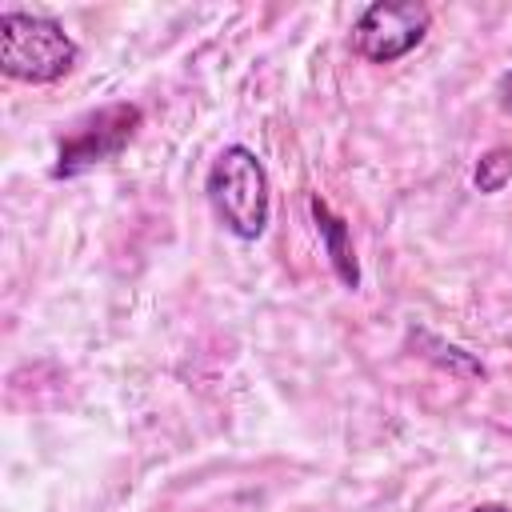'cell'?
Masks as SVG:
<instances>
[{
  "mask_svg": "<svg viewBox=\"0 0 512 512\" xmlns=\"http://www.w3.org/2000/svg\"><path fill=\"white\" fill-rule=\"evenodd\" d=\"M472 512H512V508H504V504H480V508H472Z\"/></svg>",
  "mask_w": 512,
  "mask_h": 512,
  "instance_id": "obj_8",
  "label": "cell"
},
{
  "mask_svg": "<svg viewBox=\"0 0 512 512\" xmlns=\"http://www.w3.org/2000/svg\"><path fill=\"white\" fill-rule=\"evenodd\" d=\"M428 24H432V16L416 0H376L360 12V20L352 28V40H356V52L364 60L392 64L424 40Z\"/></svg>",
  "mask_w": 512,
  "mask_h": 512,
  "instance_id": "obj_3",
  "label": "cell"
},
{
  "mask_svg": "<svg viewBox=\"0 0 512 512\" xmlns=\"http://www.w3.org/2000/svg\"><path fill=\"white\" fill-rule=\"evenodd\" d=\"M140 108L136 104H108L100 108L84 128H76L64 144H60V156H56V176H80L112 156L124 152V144L136 136L140 128Z\"/></svg>",
  "mask_w": 512,
  "mask_h": 512,
  "instance_id": "obj_4",
  "label": "cell"
},
{
  "mask_svg": "<svg viewBox=\"0 0 512 512\" xmlns=\"http://www.w3.org/2000/svg\"><path fill=\"white\" fill-rule=\"evenodd\" d=\"M472 180H476L480 192H500V188L512 180V148H492V152H484L480 164H476V172H472Z\"/></svg>",
  "mask_w": 512,
  "mask_h": 512,
  "instance_id": "obj_6",
  "label": "cell"
},
{
  "mask_svg": "<svg viewBox=\"0 0 512 512\" xmlns=\"http://www.w3.org/2000/svg\"><path fill=\"white\" fill-rule=\"evenodd\" d=\"M80 48L76 40L40 12H4L0 16V68L24 84H52L72 72Z\"/></svg>",
  "mask_w": 512,
  "mask_h": 512,
  "instance_id": "obj_2",
  "label": "cell"
},
{
  "mask_svg": "<svg viewBox=\"0 0 512 512\" xmlns=\"http://www.w3.org/2000/svg\"><path fill=\"white\" fill-rule=\"evenodd\" d=\"M496 100H500V108L512 116V68L500 76V84H496Z\"/></svg>",
  "mask_w": 512,
  "mask_h": 512,
  "instance_id": "obj_7",
  "label": "cell"
},
{
  "mask_svg": "<svg viewBox=\"0 0 512 512\" xmlns=\"http://www.w3.org/2000/svg\"><path fill=\"white\" fill-rule=\"evenodd\" d=\"M308 208H312V220H316V228H320V240H324V248H328V256H332V268H336L340 284L356 288V284H360V268H356V252H352L348 224H344L320 196H312Z\"/></svg>",
  "mask_w": 512,
  "mask_h": 512,
  "instance_id": "obj_5",
  "label": "cell"
},
{
  "mask_svg": "<svg viewBox=\"0 0 512 512\" xmlns=\"http://www.w3.org/2000/svg\"><path fill=\"white\" fill-rule=\"evenodd\" d=\"M208 204L216 212V220L240 236V240H256L268 228V172L256 160L252 148L244 144H228L204 180Z\"/></svg>",
  "mask_w": 512,
  "mask_h": 512,
  "instance_id": "obj_1",
  "label": "cell"
}]
</instances>
